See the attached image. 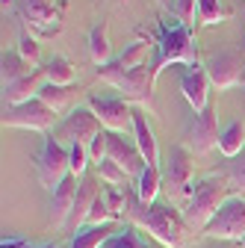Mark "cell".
Returning <instances> with one entry per match:
<instances>
[{
	"instance_id": "4",
	"label": "cell",
	"mask_w": 245,
	"mask_h": 248,
	"mask_svg": "<svg viewBox=\"0 0 245 248\" xmlns=\"http://www.w3.org/2000/svg\"><path fill=\"white\" fill-rule=\"evenodd\" d=\"M98 80L115 86L118 92H124V101H136V104H148L154 101V68H151V62H145V65L139 68H130V71H109V68H98Z\"/></svg>"
},
{
	"instance_id": "20",
	"label": "cell",
	"mask_w": 245,
	"mask_h": 248,
	"mask_svg": "<svg viewBox=\"0 0 245 248\" xmlns=\"http://www.w3.org/2000/svg\"><path fill=\"white\" fill-rule=\"evenodd\" d=\"M151 50H154V45L136 39V42H130L124 50H121V53L109 62V65H101V68H109V71H130V68H139V65H145V59H148Z\"/></svg>"
},
{
	"instance_id": "17",
	"label": "cell",
	"mask_w": 245,
	"mask_h": 248,
	"mask_svg": "<svg viewBox=\"0 0 245 248\" xmlns=\"http://www.w3.org/2000/svg\"><path fill=\"white\" fill-rule=\"evenodd\" d=\"M133 142L142 151V157H145L148 166H160V148H157L154 130H151V124H148V115L139 112V109L133 115Z\"/></svg>"
},
{
	"instance_id": "30",
	"label": "cell",
	"mask_w": 245,
	"mask_h": 248,
	"mask_svg": "<svg viewBox=\"0 0 245 248\" xmlns=\"http://www.w3.org/2000/svg\"><path fill=\"white\" fill-rule=\"evenodd\" d=\"M101 248H148V242H142L133 228H118Z\"/></svg>"
},
{
	"instance_id": "15",
	"label": "cell",
	"mask_w": 245,
	"mask_h": 248,
	"mask_svg": "<svg viewBox=\"0 0 245 248\" xmlns=\"http://www.w3.org/2000/svg\"><path fill=\"white\" fill-rule=\"evenodd\" d=\"M107 157L112 163H118L121 169L127 171V177H139L145 171V157L142 151L136 148V142H127L124 133H109V145H107Z\"/></svg>"
},
{
	"instance_id": "18",
	"label": "cell",
	"mask_w": 245,
	"mask_h": 248,
	"mask_svg": "<svg viewBox=\"0 0 245 248\" xmlns=\"http://www.w3.org/2000/svg\"><path fill=\"white\" fill-rule=\"evenodd\" d=\"M98 198H101L98 180L89 177V174H83V177H80V189H77V201H74V216H71L74 231H80V228L86 225V219H89V213H92V207H95Z\"/></svg>"
},
{
	"instance_id": "19",
	"label": "cell",
	"mask_w": 245,
	"mask_h": 248,
	"mask_svg": "<svg viewBox=\"0 0 245 248\" xmlns=\"http://www.w3.org/2000/svg\"><path fill=\"white\" fill-rule=\"evenodd\" d=\"M24 18L30 27H39L45 33H56L59 30V12L53 9V3H39V0H24L21 6Z\"/></svg>"
},
{
	"instance_id": "1",
	"label": "cell",
	"mask_w": 245,
	"mask_h": 248,
	"mask_svg": "<svg viewBox=\"0 0 245 248\" xmlns=\"http://www.w3.org/2000/svg\"><path fill=\"white\" fill-rule=\"evenodd\" d=\"M127 219L148 231L151 236H154L163 248H183V242H186V219L174 210L171 201H154V204H142L136 189L130 192V186H127Z\"/></svg>"
},
{
	"instance_id": "23",
	"label": "cell",
	"mask_w": 245,
	"mask_h": 248,
	"mask_svg": "<svg viewBox=\"0 0 245 248\" xmlns=\"http://www.w3.org/2000/svg\"><path fill=\"white\" fill-rule=\"evenodd\" d=\"M160 186H163V171H160V166H145V171L136 177V195H139V201L142 204H154L157 201V195H160Z\"/></svg>"
},
{
	"instance_id": "8",
	"label": "cell",
	"mask_w": 245,
	"mask_h": 248,
	"mask_svg": "<svg viewBox=\"0 0 245 248\" xmlns=\"http://www.w3.org/2000/svg\"><path fill=\"white\" fill-rule=\"evenodd\" d=\"M86 107L98 115V121H101L104 130H109V133H127V130H133V115H136V109L130 107V101H124V98H98V95H89V104Z\"/></svg>"
},
{
	"instance_id": "22",
	"label": "cell",
	"mask_w": 245,
	"mask_h": 248,
	"mask_svg": "<svg viewBox=\"0 0 245 248\" xmlns=\"http://www.w3.org/2000/svg\"><path fill=\"white\" fill-rule=\"evenodd\" d=\"M118 228L109 222V225H86V228H80V231H74V236H71V245L68 248H101L112 233H115Z\"/></svg>"
},
{
	"instance_id": "29",
	"label": "cell",
	"mask_w": 245,
	"mask_h": 248,
	"mask_svg": "<svg viewBox=\"0 0 245 248\" xmlns=\"http://www.w3.org/2000/svg\"><path fill=\"white\" fill-rule=\"evenodd\" d=\"M95 169H98V177H101L107 186H121V189L127 186V171L121 169L118 163H112L109 157H107V160H101Z\"/></svg>"
},
{
	"instance_id": "9",
	"label": "cell",
	"mask_w": 245,
	"mask_h": 248,
	"mask_svg": "<svg viewBox=\"0 0 245 248\" xmlns=\"http://www.w3.org/2000/svg\"><path fill=\"white\" fill-rule=\"evenodd\" d=\"M56 115L45 101L33 98L21 107H3V127H24V130H50L56 124Z\"/></svg>"
},
{
	"instance_id": "2",
	"label": "cell",
	"mask_w": 245,
	"mask_h": 248,
	"mask_svg": "<svg viewBox=\"0 0 245 248\" xmlns=\"http://www.w3.org/2000/svg\"><path fill=\"white\" fill-rule=\"evenodd\" d=\"M230 195H233V189H230L228 174H207V177L195 180L192 195L186 201V210H183L186 228L189 231H204Z\"/></svg>"
},
{
	"instance_id": "26",
	"label": "cell",
	"mask_w": 245,
	"mask_h": 248,
	"mask_svg": "<svg viewBox=\"0 0 245 248\" xmlns=\"http://www.w3.org/2000/svg\"><path fill=\"white\" fill-rule=\"evenodd\" d=\"M42 71H45V80L53 83V86H71L77 80V68L71 65L65 56H53Z\"/></svg>"
},
{
	"instance_id": "38",
	"label": "cell",
	"mask_w": 245,
	"mask_h": 248,
	"mask_svg": "<svg viewBox=\"0 0 245 248\" xmlns=\"http://www.w3.org/2000/svg\"><path fill=\"white\" fill-rule=\"evenodd\" d=\"M198 248H239V245H233V242H213V239H207L204 245H198Z\"/></svg>"
},
{
	"instance_id": "7",
	"label": "cell",
	"mask_w": 245,
	"mask_h": 248,
	"mask_svg": "<svg viewBox=\"0 0 245 248\" xmlns=\"http://www.w3.org/2000/svg\"><path fill=\"white\" fill-rule=\"evenodd\" d=\"M36 174L42 180L45 189H56L68 174H71V166H68V148L59 142L53 133H45V142H42V151L36 157Z\"/></svg>"
},
{
	"instance_id": "12",
	"label": "cell",
	"mask_w": 245,
	"mask_h": 248,
	"mask_svg": "<svg viewBox=\"0 0 245 248\" xmlns=\"http://www.w3.org/2000/svg\"><path fill=\"white\" fill-rule=\"evenodd\" d=\"M207 74H210V83L216 86L219 92L225 89H233L245 80V62H242V53L239 50H219L207 59Z\"/></svg>"
},
{
	"instance_id": "5",
	"label": "cell",
	"mask_w": 245,
	"mask_h": 248,
	"mask_svg": "<svg viewBox=\"0 0 245 248\" xmlns=\"http://www.w3.org/2000/svg\"><path fill=\"white\" fill-rule=\"evenodd\" d=\"M201 233L207 239H213V242H233V245H239L245 239V195H230Z\"/></svg>"
},
{
	"instance_id": "27",
	"label": "cell",
	"mask_w": 245,
	"mask_h": 248,
	"mask_svg": "<svg viewBox=\"0 0 245 248\" xmlns=\"http://www.w3.org/2000/svg\"><path fill=\"white\" fill-rule=\"evenodd\" d=\"M71 86H53V83H45L39 89V101H45L53 112H62L68 104H71Z\"/></svg>"
},
{
	"instance_id": "13",
	"label": "cell",
	"mask_w": 245,
	"mask_h": 248,
	"mask_svg": "<svg viewBox=\"0 0 245 248\" xmlns=\"http://www.w3.org/2000/svg\"><path fill=\"white\" fill-rule=\"evenodd\" d=\"M77 189H80V177L68 174L62 183L50 192V225L53 228H65L74 216V201H77Z\"/></svg>"
},
{
	"instance_id": "28",
	"label": "cell",
	"mask_w": 245,
	"mask_h": 248,
	"mask_svg": "<svg viewBox=\"0 0 245 248\" xmlns=\"http://www.w3.org/2000/svg\"><path fill=\"white\" fill-rule=\"evenodd\" d=\"M198 18L207 27H216L230 18V9L222 6V0H198Z\"/></svg>"
},
{
	"instance_id": "37",
	"label": "cell",
	"mask_w": 245,
	"mask_h": 248,
	"mask_svg": "<svg viewBox=\"0 0 245 248\" xmlns=\"http://www.w3.org/2000/svg\"><path fill=\"white\" fill-rule=\"evenodd\" d=\"M0 248H36V245H30V242H27V239H21V236H3Z\"/></svg>"
},
{
	"instance_id": "3",
	"label": "cell",
	"mask_w": 245,
	"mask_h": 248,
	"mask_svg": "<svg viewBox=\"0 0 245 248\" xmlns=\"http://www.w3.org/2000/svg\"><path fill=\"white\" fill-rule=\"evenodd\" d=\"M198 65V47H195V36L192 27L186 24H166L160 27V36L154 39V50H151V68H154V77L163 74L166 65Z\"/></svg>"
},
{
	"instance_id": "43",
	"label": "cell",
	"mask_w": 245,
	"mask_h": 248,
	"mask_svg": "<svg viewBox=\"0 0 245 248\" xmlns=\"http://www.w3.org/2000/svg\"><path fill=\"white\" fill-rule=\"evenodd\" d=\"M39 3H50V0H39Z\"/></svg>"
},
{
	"instance_id": "10",
	"label": "cell",
	"mask_w": 245,
	"mask_h": 248,
	"mask_svg": "<svg viewBox=\"0 0 245 248\" xmlns=\"http://www.w3.org/2000/svg\"><path fill=\"white\" fill-rule=\"evenodd\" d=\"M101 130L104 127H101L98 115L89 107H77L71 115H65V121H59V127L53 130V136L59 142H68V148H71V145H89Z\"/></svg>"
},
{
	"instance_id": "34",
	"label": "cell",
	"mask_w": 245,
	"mask_h": 248,
	"mask_svg": "<svg viewBox=\"0 0 245 248\" xmlns=\"http://www.w3.org/2000/svg\"><path fill=\"white\" fill-rule=\"evenodd\" d=\"M107 145H109V130H101L95 139L89 142V157H92V163H101V160H107Z\"/></svg>"
},
{
	"instance_id": "35",
	"label": "cell",
	"mask_w": 245,
	"mask_h": 248,
	"mask_svg": "<svg viewBox=\"0 0 245 248\" xmlns=\"http://www.w3.org/2000/svg\"><path fill=\"white\" fill-rule=\"evenodd\" d=\"M112 222V213H109V207H107V201H104V195L95 201V207H92V213H89V219H86V225H109ZM83 225V228H86Z\"/></svg>"
},
{
	"instance_id": "31",
	"label": "cell",
	"mask_w": 245,
	"mask_h": 248,
	"mask_svg": "<svg viewBox=\"0 0 245 248\" xmlns=\"http://www.w3.org/2000/svg\"><path fill=\"white\" fill-rule=\"evenodd\" d=\"M89 145H71L68 148V166H71V174L74 177H83L86 174V166H89Z\"/></svg>"
},
{
	"instance_id": "40",
	"label": "cell",
	"mask_w": 245,
	"mask_h": 248,
	"mask_svg": "<svg viewBox=\"0 0 245 248\" xmlns=\"http://www.w3.org/2000/svg\"><path fill=\"white\" fill-rule=\"evenodd\" d=\"M9 6H12V0H3V12H6V9H9Z\"/></svg>"
},
{
	"instance_id": "33",
	"label": "cell",
	"mask_w": 245,
	"mask_h": 248,
	"mask_svg": "<svg viewBox=\"0 0 245 248\" xmlns=\"http://www.w3.org/2000/svg\"><path fill=\"white\" fill-rule=\"evenodd\" d=\"M195 12H198V0H177L174 3V18L180 21V24H186V27H192V21H195Z\"/></svg>"
},
{
	"instance_id": "14",
	"label": "cell",
	"mask_w": 245,
	"mask_h": 248,
	"mask_svg": "<svg viewBox=\"0 0 245 248\" xmlns=\"http://www.w3.org/2000/svg\"><path fill=\"white\" fill-rule=\"evenodd\" d=\"M210 74L204 65H189L186 71L180 74V92H183V98H186V104L201 112L210 107Z\"/></svg>"
},
{
	"instance_id": "24",
	"label": "cell",
	"mask_w": 245,
	"mask_h": 248,
	"mask_svg": "<svg viewBox=\"0 0 245 248\" xmlns=\"http://www.w3.org/2000/svg\"><path fill=\"white\" fill-rule=\"evenodd\" d=\"M30 68L33 65H30L18 50H3V59H0V77H3V86H12V83L24 80L27 74H33Z\"/></svg>"
},
{
	"instance_id": "16",
	"label": "cell",
	"mask_w": 245,
	"mask_h": 248,
	"mask_svg": "<svg viewBox=\"0 0 245 248\" xmlns=\"http://www.w3.org/2000/svg\"><path fill=\"white\" fill-rule=\"evenodd\" d=\"M45 71H33V74H27L24 80L12 83V86H3V107H21L27 101H33L39 98V89L45 86Z\"/></svg>"
},
{
	"instance_id": "21",
	"label": "cell",
	"mask_w": 245,
	"mask_h": 248,
	"mask_svg": "<svg viewBox=\"0 0 245 248\" xmlns=\"http://www.w3.org/2000/svg\"><path fill=\"white\" fill-rule=\"evenodd\" d=\"M89 56L92 62L101 68V65H109L112 62V45H109V27L107 21H98L89 33Z\"/></svg>"
},
{
	"instance_id": "36",
	"label": "cell",
	"mask_w": 245,
	"mask_h": 248,
	"mask_svg": "<svg viewBox=\"0 0 245 248\" xmlns=\"http://www.w3.org/2000/svg\"><path fill=\"white\" fill-rule=\"evenodd\" d=\"M18 53L30 62V65H36V62H39V42H36L33 36L21 33V39H18Z\"/></svg>"
},
{
	"instance_id": "6",
	"label": "cell",
	"mask_w": 245,
	"mask_h": 248,
	"mask_svg": "<svg viewBox=\"0 0 245 248\" xmlns=\"http://www.w3.org/2000/svg\"><path fill=\"white\" fill-rule=\"evenodd\" d=\"M160 171H163V183L171 189V195L189 201V195H192V174H195V154L186 145H171L166 151V160H163Z\"/></svg>"
},
{
	"instance_id": "11",
	"label": "cell",
	"mask_w": 245,
	"mask_h": 248,
	"mask_svg": "<svg viewBox=\"0 0 245 248\" xmlns=\"http://www.w3.org/2000/svg\"><path fill=\"white\" fill-rule=\"evenodd\" d=\"M219 139H222V133H219V118H216V107H207V109H201V112H195V118H192V124H189V130H186V145L195 157H204V154H210L213 148H219Z\"/></svg>"
},
{
	"instance_id": "32",
	"label": "cell",
	"mask_w": 245,
	"mask_h": 248,
	"mask_svg": "<svg viewBox=\"0 0 245 248\" xmlns=\"http://www.w3.org/2000/svg\"><path fill=\"white\" fill-rule=\"evenodd\" d=\"M225 174H228V180H230V189H233L236 195H245V151H242V157H239Z\"/></svg>"
},
{
	"instance_id": "25",
	"label": "cell",
	"mask_w": 245,
	"mask_h": 248,
	"mask_svg": "<svg viewBox=\"0 0 245 248\" xmlns=\"http://www.w3.org/2000/svg\"><path fill=\"white\" fill-rule=\"evenodd\" d=\"M219 151L225 154L228 160L239 157L245 151V124L242 121H230L228 127L222 130V139H219Z\"/></svg>"
},
{
	"instance_id": "39",
	"label": "cell",
	"mask_w": 245,
	"mask_h": 248,
	"mask_svg": "<svg viewBox=\"0 0 245 248\" xmlns=\"http://www.w3.org/2000/svg\"><path fill=\"white\" fill-rule=\"evenodd\" d=\"M157 3H163L166 9H171V12H174V3H177V0H157Z\"/></svg>"
},
{
	"instance_id": "41",
	"label": "cell",
	"mask_w": 245,
	"mask_h": 248,
	"mask_svg": "<svg viewBox=\"0 0 245 248\" xmlns=\"http://www.w3.org/2000/svg\"><path fill=\"white\" fill-rule=\"evenodd\" d=\"M36 248H62V245H36Z\"/></svg>"
},
{
	"instance_id": "42",
	"label": "cell",
	"mask_w": 245,
	"mask_h": 248,
	"mask_svg": "<svg viewBox=\"0 0 245 248\" xmlns=\"http://www.w3.org/2000/svg\"><path fill=\"white\" fill-rule=\"evenodd\" d=\"M239 248H245V239H242V242H239Z\"/></svg>"
}]
</instances>
